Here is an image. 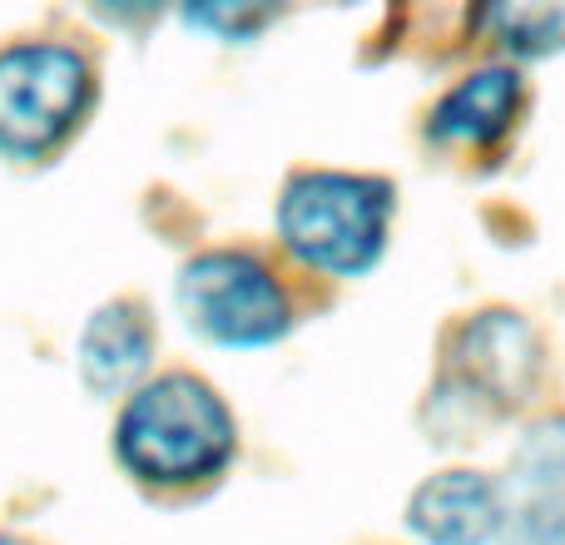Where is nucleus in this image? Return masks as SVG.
I'll return each mask as SVG.
<instances>
[{
  "mask_svg": "<svg viewBox=\"0 0 565 545\" xmlns=\"http://www.w3.org/2000/svg\"><path fill=\"white\" fill-rule=\"evenodd\" d=\"M407 531L422 545H497L507 536V491L487 471H437L412 491Z\"/></svg>",
  "mask_w": 565,
  "mask_h": 545,
  "instance_id": "6",
  "label": "nucleus"
},
{
  "mask_svg": "<svg viewBox=\"0 0 565 545\" xmlns=\"http://www.w3.org/2000/svg\"><path fill=\"white\" fill-rule=\"evenodd\" d=\"M487 25L516 60H551L565 50V6H497Z\"/></svg>",
  "mask_w": 565,
  "mask_h": 545,
  "instance_id": "10",
  "label": "nucleus"
},
{
  "mask_svg": "<svg viewBox=\"0 0 565 545\" xmlns=\"http://www.w3.org/2000/svg\"><path fill=\"white\" fill-rule=\"evenodd\" d=\"M0 545H25V541H10V536H0Z\"/></svg>",
  "mask_w": 565,
  "mask_h": 545,
  "instance_id": "11",
  "label": "nucleus"
},
{
  "mask_svg": "<svg viewBox=\"0 0 565 545\" xmlns=\"http://www.w3.org/2000/svg\"><path fill=\"white\" fill-rule=\"evenodd\" d=\"M119 461L139 481L184 487L228 467L234 457V417L209 382L189 372L154 377L125 402L115 427Z\"/></svg>",
  "mask_w": 565,
  "mask_h": 545,
  "instance_id": "1",
  "label": "nucleus"
},
{
  "mask_svg": "<svg viewBox=\"0 0 565 545\" xmlns=\"http://www.w3.org/2000/svg\"><path fill=\"white\" fill-rule=\"evenodd\" d=\"M507 491V545H565V417H546L521 437Z\"/></svg>",
  "mask_w": 565,
  "mask_h": 545,
  "instance_id": "5",
  "label": "nucleus"
},
{
  "mask_svg": "<svg viewBox=\"0 0 565 545\" xmlns=\"http://www.w3.org/2000/svg\"><path fill=\"white\" fill-rule=\"evenodd\" d=\"M89 60L70 45L25 40L0 50V149L35 159L79 125L89 105Z\"/></svg>",
  "mask_w": 565,
  "mask_h": 545,
  "instance_id": "3",
  "label": "nucleus"
},
{
  "mask_svg": "<svg viewBox=\"0 0 565 545\" xmlns=\"http://www.w3.org/2000/svg\"><path fill=\"white\" fill-rule=\"evenodd\" d=\"M179 302L189 312V328L224 348H268L292 322L282 282L254 254L234 248L199 254L179 278Z\"/></svg>",
  "mask_w": 565,
  "mask_h": 545,
  "instance_id": "4",
  "label": "nucleus"
},
{
  "mask_svg": "<svg viewBox=\"0 0 565 545\" xmlns=\"http://www.w3.org/2000/svg\"><path fill=\"white\" fill-rule=\"evenodd\" d=\"M536 332L516 312H481L457 338V372L487 407H516L536 387Z\"/></svg>",
  "mask_w": 565,
  "mask_h": 545,
  "instance_id": "7",
  "label": "nucleus"
},
{
  "mask_svg": "<svg viewBox=\"0 0 565 545\" xmlns=\"http://www.w3.org/2000/svg\"><path fill=\"white\" fill-rule=\"evenodd\" d=\"M392 224V184L342 169H308L278 199V234L298 264L328 278H358L382 258Z\"/></svg>",
  "mask_w": 565,
  "mask_h": 545,
  "instance_id": "2",
  "label": "nucleus"
},
{
  "mask_svg": "<svg viewBox=\"0 0 565 545\" xmlns=\"http://www.w3.org/2000/svg\"><path fill=\"white\" fill-rule=\"evenodd\" d=\"M154 328L139 302H109L79 332V372L95 392H125L149 372Z\"/></svg>",
  "mask_w": 565,
  "mask_h": 545,
  "instance_id": "9",
  "label": "nucleus"
},
{
  "mask_svg": "<svg viewBox=\"0 0 565 545\" xmlns=\"http://www.w3.org/2000/svg\"><path fill=\"white\" fill-rule=\"evenodd\" d=\"M526 105V79L511 65H481L437 99L427 135L437 145H497Z\"/></svg>",
  "mask_w": 565,
  "mask_h": 545,
  "instance_id": "8",
  "label": "nucleus"
}]
</instances>
